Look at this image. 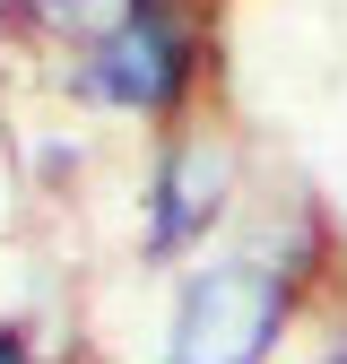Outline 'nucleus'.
<instances>
[{
	"label": "nucleus",
	"mask_w": 347,
	"mask_h": 364,
	"mask_svg": "<svg viewBox=\"0 0 347 364\" xmlns=\"http://www.w3.org/2000/svg\"><path fill=\"white\" fill-rule=\"evenodd\" d=\"M0 364H26V338L18 330H0Z\"/></svg>",
	"instance_id": "nucleus-5"
},
{
	"label": "nucleus",
	"mask_w": 347,
	"mask_h": 364,
	"mask_svg": "<svg viewBox=\"0 0 347 364\" xmlns=\"http://www.w3.org/2000/svg\"><path fill=\"white\" fill-rule=\"evenodd\" d=\"M287 312H295V269H287V260L200 269V278L183 287L165 364H260V355L278 347Z\"/></svg>",
	"instance_id": "nucleus-1"
},
{
	"label": "nucleus",
	"mask_w": 347,
	"mask_h": 364,
	"mask_svg": "<svg viewBox=\"0 0 347 364\" xmlns=\"http://www.w3.org/2000/svg\"><path fill=\"white\" fill-rule=\"evenodd\" d=\"M226 191H235V165L217 139H174L165 165H156V225H148V252H183L191 235H208L226 217Z\"/></svg>",
	"instance_id": "nucleus-3"
},
{
	"label": "nucleus",
	"mask_w": 347,
	"mask_h": 364,
	"mask_svg": "<svg viewBox=\"0 0 347 364\" xmlns=\"http://www.w3.org/2000/svg\"><path fill=\"white\" fill-rule=\"evenodd\" d=\"M191 70H200V35H191V9L174 0H139L113 35L87 43V70L78 87L113 113H174L191 96Z\"/></svg>",
	"instance_id": "nucleus-2"
},
{
	"label": "nucleus",
	"mask_w": 347,
	"mask_h": 364,
	"mask_svg": "<svg viewBox=\"0 0 347 364\" xmlns=\"http://www.w3.org/2000/svg\"><path fill=\"white\" fill-rule=\"evenodd\" d=\"M130 9H139V0H43V18H53V26H70V35H87V43H96V35H113Z\"/></svg>",
	"instance_id": "nucleus-4"
}]
</instances>
